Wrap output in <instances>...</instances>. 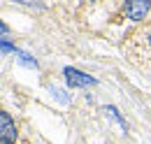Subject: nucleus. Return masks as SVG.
I'll return each instance as SVG.
<instances>
[{"instance_id":"nucleus-3","label":"nucleus","mask_w":151,"mask_h":144,"mask_svg":"<svg viewBox=\"0 0 151 144\" xmlns=\"http://www.w3.org/2000/svg\"><path fill=\"white\" fill-rule=\"evenodd\" d=\"M0 123H2V144H14V140H17V126H14V121L9 119L7 112L0 114Z\"/></svg>"},{"instance_id":"nucleus-1","label":"nucleus","mask_w":151,"mask_h":144,"mask_svg":"<svg viewBox=\"0 0 151 144\" xmlns=\"http://www.w3.org/2000/svg\"><path fill=\"white\" fill-rule=\"evenodd\" d=\"M151 2H139V0H132V2H126L123 5V14L130 19V21H142V17L149 12Z\"/></svg>"},{"instance_id":"nucleus-2","label":"nucleus","mask_w":151,"mask_h":144,"mask_svg":"<svg viewBox=\"0 0 151 144\" xmlns=\"http://www.w3.org/2000/svg\"><path fill=\"white\" fill-rule=\"evenodd\" d=\"M63 74H65L68 84H70V86H77V89H81V86H88V84H95L93 77H88V74H84V72L75 70V68H65V70H63Z\"/></svg>"},{"instance_id":"nucleus-4","label":"nucleus","mask_w":151,"mask_h":144,"mask_svg":"<svg viewBox=\"0 0 151 144\" xmlns=\"http://www.w3.org/2000/svg\"><path fill=\"white\" fill-rule=\"evenodd\" d=\"M19 58H21V63H23V65H30V68H37V63L33 60V56H28L26 51H19Z\"/></svg>"},{"instance_id":"nucleus-5","label":"nucleus","mask_w":151,"mask_h":144,"mask_svg":"<svg viewBox=\"0 0 151 144\" xmlns=\"http://www.w3.org/2000/svg\"><path fill=\"white\" fill-rule=\"evenodd\" d=\"M149 42H151V33H149Z\"/></svg>"}]
</instances>
